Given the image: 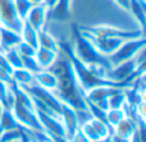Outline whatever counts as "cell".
I'll return each mask as SVG.
<instances>
[{"label": "cell", "mask_w": 146, "mask_h": 142, "mask_svg": "<svg viewBox=\"0 0 146 142\" xmlns=\"http://www.w3.org/2000/svg\"><path fill=\"white\" fill-rule=\"evenodd\" d=\"M50 71L54 72L58 79V87H56V91L54 92L58 96V99L76 110L87 109L85 92L78 85L69 59L67 56L62 60L56 59Z\"/></svg>", "instance_id": "cell-1"}, {"label": "cell", "mask_w": 146, "mask_h": 142, "mask_svg": "<svg viewBox=\"0 0 146 142\" xmlns=\"http://www.w3.org/2000/svg\"><path fill=\"white\" fill-rule=\"evenodd\" d=\"M72 31H73V41L72 45V50L73 54L77 56V59H80L83 64H100V65L105 67L106 69H110V61L106 56L101 55L98 50L95 49V46L91 44V41L83 35L80 31L77 24L72 26Z\"/></svg>", "instance_id": "cell-2"}, {"label": "cell", "mask_w": 146, "mask_h": 142, "mask_svg": "<svg viewBox=\"0 0 146 142\" xmlns=\"http://www.w3.org/2000/svg\"><path fill=\"white\" fill-rule=\"evenodd\" d=\"M82 33L95 37H108V38H119V40H128V38H136L144 36V31L139 30H122L118 27L108 24H99V26H85L78 27Z\"/></svg>", "instance_id": "cell-3"}, {"label": "cell", "mask_w": 146, "mask_h": 142, "mask_svg": "<svg viewBox=\"0 0 146 142\" xmlns=\"http://www.w3.org/2000/svg\"><path fill=\"white\" fill-rule=\"evenodd\" d=\"M145 46H146L145 36L124 40L119 45V48L110 56H108L109 61H110V65L114 67L119 63H123V61L136 58L142 50H145Z\"/></svg>", "instance_id": "cell-4"}, {"label": "cell", "mask_w": 146, "mask_h": 142, "mask_svg": "<svg viewBox=\"0 0 146 142\" xmlns=\"http://www.w3.org/2000/svg\"><path fill=\"white\" fill-rule=\"evenodd\" d=\"M37 117L40 119V123L42 125V129L51 140L54 138H62V137H67L66 133V128H64L63 123L60 120V117L55 114H50L46 113L44 110L36 109Z\"/></svg>", "instance_id": "cell-5"}, {"label": "cell", "mask_w": 146, "mask_h": 142, "mask_svg": "<svg viewBox=\"0 0 146 142\" xmlns=\"http://www.w3.org/2000/svg\"><path fill=\"white\" fill-rule=\"evenodd\" d=\"M0 26L21 33L23 20L15 10L13 0H0Z\"/></svg>", "instance_id": "cell-6"}, {"label": "cell", "mask_w": 146, "mask_h": 142, "mask_svg": "<svg viewBox=\"0 0 146 142\" xmlns=\"http://www.w3.org/2000/svg\"><path fill=\"white\" fill-rule=\"evenodd\" d=\"M117 89H122V87L115 86H98L94 89L88 90L85 92L86 101L91 102V104L96 105V106L101 108L103 110H108V97L115 91Z\"/></svg>", "instance_id": "cell-7"}, {"label": "cell", "mask_w": 146, "mask_h": 142, "mask_svg": "<svg viewBox=\"0 0 146 142\" xmlns=\"http://www.w3.org/2000/svg\"><path fill=\"white\" fill-rule=\"evenodd\" d=\"M48 12H49V9L42 3L33 4V7L30 9L28 14L26 15L25 22H27L36 31H41L45 28L46 22H48Z\"/></svg>", "instance_id": "cell-8"}, {"label": "cell", "mask_w": 146, "mask_h": 142, "mask_svg": "<svg viewBox=\"0 0 146 142\" xmlns=\"http://www.w3.org/2000/svg\"><path fill=\"white\" fill-rule=\"evenodd\" d=\"M88 40L91 41L95 49L104 56H110L117 49L119 48L122 42L124 40H119V38H108V37H95V36H90V35H86L83 33Z\"/></svg>", "instance_id": "cell-9"}, {"label": "cell", "mask_w": 146, "mask_h": 142, "mask_svg": "<svg viewBox=\"0 0 146 142\" xmlns=\"http://www.w3.org/2000/svg\"><path fill=\"white\" fill-rule=\"evenodd\" d=\"M60 120L63 123L64 128H66L67 138L72 137L73 133L80 128L77 119V114H76V109H73L72 106H69L66 102H62V109H60Z\"/></svg>", "instance_id": "cell-10"}, {"label": "cell", "mask_w": 146, "mask_h": 142, "mask_svg": "<svg viewBox=\"0 0 146 142\" xmlns=\"http://www.w3.org/2000/svg\"><path fill=\"white\" fill-rule=\"evenodd\" d=\"M72 0H56L53 8L48 12V22H66L71 18Z\"/></svg>", "instance_id": "cell-11"}, {"label": "cell", "mask_w": 146, "mask_h": 142, "mask_svg": "<svg viewBox=\"0 0 146 142\" xmlns=\"http://www.w3.org/2000/svg\"><path fill=\"white\" fill-rule=\"evenodd\" d=\"M21 41H22V37L19 32L0 26V51L17 48Z\"/></svg>", "instance_id": "cell-12"}, {"label": "cell", "mask_w": 146, "mask_h": 142, "mask_svg": "<svg viewBox=\"0 0 146 142\" xmlns=\"http://www.w3.org/2000/svg\"><path fill=\"white\" fill-rule=\"evenodd\" d=\"M131 13L133 19L139 24L140 30L145 31V23H146V4L145 0H129L128 10Z\"/></svg>", "instance_id": "cell-13"}, {"label": "cell", "mask_w": 146, "mask_h": 142, "mask_svg": "<svg viewBox=\"0 0 146 142\" xmlns=\"http://www.w3.org/2000/svg\"><path fill=\"white\" fill-rule=\"evenodd\" d=\"M35 83L45 90L55 92L56 87H58V79H56V76L54 74L53 71L42 69V71L35 74Z\"/></svg>", "instance_id": "cell-14"}, {"label": "cell", "mask_w": 146, "mask_h": 142, "mask_svg": "<svg viewBox=\"0 0 146 142\" xmlns=\"http://www.w3.org/2000/svg\"><path fill=\"white\" fill-rule=\"evenodd\" d=\"M58 54H59L58 51L37 48L35 54V59L37 60L41 69H50L53 67V64L56 61V59H58Z\"/></svg>", "instance_id": "cell-15"}, {"label": "cell", "mask_w": 146, "mask_h": 142, "mask_svg": "<svg viewBox=\"0 0 146 142\" xmlns=\"http://www.w3.org/2000/svg\"><path fill=\"white\" fill-rule=\"evenodd\" d=\"M12 79H13V83L18 85L19 87H27L30 85L35 83V74L31 73L30 71L22 68H17V69H13L12 72Z\"/></svg>", "instance_id": "cell-16"}, {"label": "cell", "mask_w": 146, "mask_h": 142, "mask_svg": "<svg viewBox=\"0 0 146 142\" xmlns=\"http://www.w3.org/2000/svg\"><path fill=\"white\" fill-rule=\"evenodd\" d=\"M38 48L58 51V53L60 51L59 50V41L51 33H49L45 28L38 31Z\"/></svg>", "instance_id": "cell-17"}, {"label": "cell", "mask_w": 146, "mask_h": 142, "mask_svg": "<svg viewBox=\"0 0 146 142\" xmlns=\"http://www.w3.org/2000/svg\"><path fill=\"white\" fill-rule=\"evenodd\" d=\"M21 37H22L23 42L28 44V45H31L35 49L38 48V31H36L33 27H31L25 20H23V26L22 30H21Z\"/></svg>", "instance_id": "cell-18"}, {"label": "cell", "mask_w": 146, "mask_h": 142, "mask_svg": "<svg viewBox=\"0 0 146 142\" xmlns=\"http://www.w3.org/2000/svg\"><path fill=\"white\" fill-rule=\"evenodd\" d=\"M0 104L3 105L4 109L12 110L14 105V95H13L12 87L9 83L0 81Z\"/></svg>", "instance_id": "cell-19"}, {"label": "cell", "mask_w": 146, "mask_h": 142, "mask_svg": "<svg viewBox=\"0 0 146 142\" xmlns=\"http://www.w3.org/2000/svg\"><path fill=\"white\" fill-rule=\"evenodd\" d=\"M124 105H126L124 89H117L108 97V109H123Z\"/></svg>", "instance_id": "cell-20"}, {"label": "cell", "mask_w": 146, "mask_h": 142, "mask_svg": "<svg viewBox=\"0 0 146 142\" xmlns=\"http://www.w3.org/2000/svg\"><path fill=\"white\" fill-rule=\"evenodd\" d=\"M126 117H127V114H126V110L124 109H108L105 113L106 123H108V125L111 128V131Z\"/></svg>", "instance_id": "cell-21"}, {"label": "cell", "mask_w": 146, "mask_h": 142, "mask_svg": "<svg viewBox=\"0 0 146 142\" xmlns=\"http://www.w3.org/2000/svg\"><path fill=\"white\" fill-rule=\"evenodd\" d=\"M7 58L8 63L10 64L13 69H17V68H22V58H21L19 53L17 51V49H9V50H5L3 51Z\"/></svg>", "instance_id": "cell-22"}, {"label": "cell", "mask_w": 146, "mask_h": 142, "mask_svg": "<svg viewBox=\"0 0 146 142\" xmlns=\"http://www.w3.org/2000/svg\"><path fill=\"white\" fill-rule=\"evenodd\" d=\"M13 1H14L15 10H17L19 18L22 20H25L26 15L28 14L30 9L33 7V3L31 0H13Z\"/></svg>", "instance_id": "cell-23"}, {"label": "cell", "mask_w": 146, "mask_h": 142, "mask_svg": "<svg viewBox=\"0 0 146 142\" xmlns=\"http://www.w3.org/2000/svg\"><path fill=\"white\" fill-rule=\"evenodd\" d=\"M21 58H22V67L27 71H30L31 73L36 74L40 71H42L38 65L37 60L35 59V56H21Z\"/></svg>", "instance_id": "cell-24"}, {"label": "cell", "mask_w": 146, "mask_h": 142, "mask_svg": "<svg viewBox=\"0 0 146 142\" xmlns=\"http://www.w3.org/2000/svg\"><path fill=\"white\" fill-rule=\"evenodd\" d=\"M22 136V128L21 129H10L0 133V142H10L13 140H17Z\"/></svg>", "instance_id": "cell-25"}, {"label": "cell", "mask_w": 146, "mask_h": 142, "mask_svg": "<svg viewBox=\"0 0 146 142\" xmlns=\"http://www.w3.org/2000/svg\"><path fill=\"white\" fill-rule=\"evenodd\" d=\"M15 49H17V51L19 53L21 56H35L36 50H37V49L32 48L31 45H28V44L23 42V41H21V42L18 44V46H17Z\"/></svg>", "instance_id": "cell-26"}, {"label": "cell", "mask_w": 146, "mask_h": 142, "mask_svg": "<svg viewBox=\"0 0 146 142\" xmlns=\"http://www.w3.org/2000/svg\"><path fill=\"white\" fill-rule=\"evenodd\" d=\"M68 140H69V142H91L87 137H86L85 133L81 131V128H78V129L73 133L72 137H69Z\"/></svg>", "instance_id": "cell-27"}, {"label": "cell", "mask_w": 146, "mask_h": 142, "mask_svg": "<svg viewBox=\"0 0 146 142\" xmlns=\"http://www.w3.org/2000/svg\"><path fill=\"white\" fill-rule=\"evenodd\" d=\"M121 9L123 10H128V5H129V0H113Z\"/></svg>", "instance_id": "cell-28"}, {"label": "cell", "mask_w": 146, "mask_h": 142, "mask_svg": "<svg viewBox=\"0 0 146 142\" xmlns=\"http://www.w3.org/2000/svg\"><path fill=\"white\" fill-rule=\"evenodd\" d=\"M129 142H144V141L141 140V137H140L139 132H137V131H136V132L133 133V136H132V137H131V140H129Z\"/></svg>", "instance_id": "cell-29"}, {"label": "cell", "mask_w": 146, "mask_h": 142, "mask_svg": "<svg viewBox=\"0 0 146 142\" xmlns=\"http://www.w3.org/2000/svg\"><path fill=\"white\" fill-rule=\"evenodd\" d=\"M56 3V0H44L42 1V4L45 5L48 9H50V8H53L54 7V4Z\"/></svg>", "instance_id": "cell-30"}, {"label": "cell", "mask_w": 146, "mask_h": 142, "mask_svg": "<svg viewBox=\"0 0 146 142\" xmlns=\"http://www.w3.org/2000/svg\"><path fill=\"white\" fill-rule=\"evenodd\" d=\"M21 140H22V142H32V141L30 140V138L27 137V136H26V133L23 132V131H22V136H21Z\"/></svg>", "instance_id": "cell-31"}, {"label": "cell", "mask_w": 146, "mask_h": 142, "mask_svg": "<svg viewBox=\"0 0 146 142\" xmlns=\"http://www.w3.org/2000/svg\"><path fill=\"white\" fill-rule=\"evenodd\" d=\"M95 142H113V140H111V136H108V137H105V138H101V140L95 141Z\"/></svg>", "instance_id": "cell-32"}, {"label": "cell", "mask_w": 146, "mask_h": 142, "mask_svg": "<svg viewBox=\"0 0 146 142\" xmlns=\"http://www.w3.org/2000/svg\"><path fill=\"white\" fill-rule=\"evenodd\" d=\"M31 1H32L33 4H40V3H42L44 0H31Z\"/></svg>", "instance_id": "cell-33"}, {"label": "cell", "mask_w": 146, "mask_h": 142, "mask_svg": "<svg viewBox=\"0 0 146 142\" xmlns=\"http://www.w3.org/2000/svg\"><path fill=\"white\" fill-rule=\"evenodd\" d=\"M40 142H53V140H51L50 137H48V138H45V140H42V141H40Z\"/></svg>", "instance_id": "cell-34"}, {"label": "cell", "mask_w": 146, "mask_h": 142, "mask_svg": "<svg viewBox=\"0 0 146 142\" xmlns=\"http://www.w3.org/2000/svg\"><path fill=\"white\" fill-rule=\"evenodd\" d=\"M3 112H4V108H3V105H1V104H0V117H1Z\"/></svg>", "instance_id": "cell-35"}, {"label": "cell", "mask_w": 146, "mask_h": 142, "mask_svg": "<svg viewBox=\"0 0 146 142\" xmlns=\"http://www.w3.org/2000/svg\"><path fill=\"white\" fill-rule=\"evenodd\" d=\"M10 142H22V140H21V137H19V138H17V140H13V141H10Z\"/></svg>", "instance_id": "cell-36"}]
</instances>
